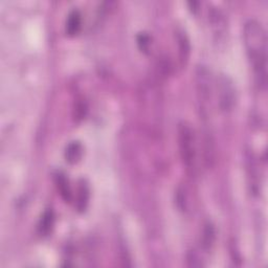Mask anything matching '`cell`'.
I'll return each mask as SVG.
<instances>
[{
  "label": "cell",
  "mask_w": 268,
  "mask_h": 268,
  "mask_svg": "<svg viewBox=\"0 0 268 268\" xmlns=\"http://www.w3.org/2000/svg\"><path fill=\"white\" fill-rule=\"evenodd\" d=\"M55 181H56L57 188H58L59 193H60L61 197L66 202L71 201L73 194H72L71 185H69V182H68V179L66 178V176L61 172H58L55 176Z\"/></svg>",
  "instance_id": "6"
},
{
  "label": "cell",
  "mask_w": 268,
  "mask_h": 268,
  "mask_svg": "<svg viewBox=\"0 0 268 268\" xmlns=\"http://www.w3.org/2000/svg\"><path fill=\"white\" fill-rule=\"evenodd\" d=\"M178 146L183 166L192 171L196 161V143L193 129L186 122L178 125Z\"/></svg>",
  "instance_id": "2"
},
{
  "label": "cell",
  "mask_w": 268,
  "mask_h": 268,
  "mask_svg": "<svg viewBox=\"0 0 268 268\" xmlns=\"http://www.w3.org/2000/svg\"><path fill=\"white\" fill-rule=\"evenodd\" d=\"M82 26V16L78 9H73V11L68 14L66 19V25L65 29L66 33L71 36H74L80 32Z\"/></svg>",
  "instance_id": "5"
},
{
  "label": "cell",
  "mask_w": 268,
  "mask_h": 268,
  "mask_svg": "<svg viewBox=\"0 0 268 268\" xmlns=\"http://www.w3.org/2000/svg\"><path fill=\"white\" fill-rule=\"evenodd\" d=\"M82 153H83L82 145L79 142H72L66 147L65 158L69 164H76L80 161Z\"/></svg>",
  "instance_id": "7"
},
{
  "label": "cell",
  "mask_w": 268,
  "mask_h": 268,
  "mask_svg": "<svg viewBox=\"0 0 268 268\" xmlns=\"http://www.w3.org/2000/svg\"><path fill=\"white\" fill-rule=\"evenodd\" d=\"M54 223H55L54 212L51 210L45 211L41 217L40 222H39V232H40L41 235H44V236L48 235L49 232L52 231Z\"/></svg>",
  "instance_id": "8"
},
{
  "label": "cell",
  "mask_w": 268,
  "mask_h": 268,
  "mask_svg": "<svg viewBox=\"0 0 268 268\" xmlns=\"http://www.w3.org/2000/svg\"><path fill=\"white\" fill-rule=\"evenodd\" d=\"M177 40L178 44H179V53H180V58L181 61L187 60L188 55H190V42H188V39L183 33H178L177 35Z\"/></svg>",
  "instance_id": "10"
},
{
  "label": "cell",
  "mask_w": 268,
  "mask_h": 268,
  "mask_svg": "<svg viewBox=\"0 0 268 268\" xmlns=\"http://www.w3.org/2000/svg\"><path fill=\"white\" fill-rule=\"evenodd\" d=\"M217 96L221 111L233 110L237 100L236 87L232 79L226 75H220L217 79Z\"/></svg>",
  "instance_id": "3"
},
{
  "label": "cell",
  "mask_w": 268,
  "mask_h": 268,
  "mask_svg": "<svg viewBox=\"0 0 268 268\" xmlns=\"http://www.w3.org/2000/svg\"><path fill=\"white\" fill-rule=\"evenodd\" d=\"M196 82L198 96H199V102L201 103V110L203 115H205L207 112L206 107L210 104L212 95L211 74L205 66H199L197 68Z\"/></svg>",
  "instance_id": "4"
},
{
  "label": "cell",
  "mask_w": 268,
  "mask_h": 268,
  "mask_svg": "<svg viewBox=\"0 0 268 268\" xmlns=\"http://www.w3.org/2000/svg\"><path fill=\"white\" fill-rule=\"evenodd\" d=\"M89 198V190L86 183L82 182L80 187H79V197H78V207L79 210H84L88 202Z\"/></svg>",
  "instance_id": "11"
},
{
  "label": "cell",
  "mask_w": 268,
  "mask_h": 268,
  "mask_svg": "<svg viewBox=\"0 0 268 268\" xmlns=\"http://www.w3.org/2000/svg\"><path fill=\"white\" fill-rule=\"evenodd\" d=\"M137 44L142 52L147 53L149 51V47H150V37L146 33H141L137 36Z\"/></svg>",
  "instance_id": "12"
},
{
  "label": "cell",
  "mask_w": 268,
  "mask_h": 268,
  "mask_svg": "<svg viewBox=\"0 0 268 268\" xmlns=\"http://www.w3.org/2000/svg\"><path fill=\"white\" fill-rule=\"evenodd\" d=\"M186 260H187L188 267L197 268V267H202L203 266L201 259H200L199 257H198V255L195 252H190V253H188L187 254V257H186Z\"/></svg>",
  "instance_id": "13"
},
{
  "label": "cell",
  "mask_w": 268,
  "mask_h": 268,
  "mask_svg": "<svg viewBox=\"0 0 268 268\" xmlns=\"http://www.w3.org/2000/svg\"><path fill=\"white\" fill-rule=\"evenodd\" d=\"M243 39L257 83L265 89L267 86V35L262 23L256 19H248L244 23Z\"/></svg>",
  "instance_id": "1"
},
{
  "label": "cell",
  "mask_w": 268,
  "mask_h": 268,
  "mask_svg": "<svg viewBox=\"0 0 268 268\" xmlns=\"http://www.w3.org/2000/svg\"><path fill=\"white\" fill-rule=\"evenodd\" d=\"M215 228L211 222H207L204 226L202 236V245L205 250H210L215 242Z\"/></svg>",
  "instance_id": "9"
}]
</instances>
